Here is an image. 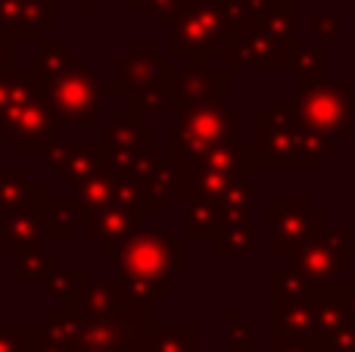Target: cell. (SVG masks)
I'll list each match as a JSON object with an SVG mask.
<instances>
[{"instance_id": "cell-30", "label": "cell", "mask_w": 355, "mask_h": 352, "mask_svg": "<svg viewBox=\"0 0 355 352\" xmlns=\"http://www.w3.org/2000/svg\"><path fill=\"white\" fill-rule=\"evenodd\" d=\"M340 297H343L346 315H349V324L355 328V284H340Z\"/></svg>"}, {"instance_id": "cell-17", "label": "cell", "mask_w": 355, "mask_h": 352, "mask_svg": "<svg viewBox=\"0 0 355 352\" xmlns=\"http://www.w3.org/2000/svg\"><path fill=\"white\" fill-rule=\"evenodd\" d=\"M53 153L56 156H47L44 166H47L50 172H56V181H62V184L81 181L91 172H97L100 166H106V156H103V147H100V143H72V147L53 150Z\"/></svg>"}, {"instance_id": "cell-15", "label": "cell", "mask_w": 355, "mask_h": 352, "mask_svg": "<svg viewBox=\"0 0 355 352\" xmlns=\"http://www.w3.org/2000/svg\"><path fill=\"white\" fill-rule=\"evenodd\" d=\"M50 218L44 203L37 209L22 212H6L3 225H0V249L3 253H25V249H37L44 240H50Z\"/></svg>"}, {"instance_id": "cell-13", "label": "cell", "mask_w": 355, "mask_h": 352, "mask_svg": "<svg viewBox=\"0 0 355 352\" xmlns=\"http://www.w3.org/2000/svg\"><path fill=\"white\" fill-rule=\"evenodd\" d=\"M56 22V0H0V31L10 41H37Z\"/></svg>"}, {"instance_id": "cell-5", "label": "cell", "mask_w": 355, "mask_h": 352, "mask_svg": "<svg viewBox=\"0 0 355 352\" xmlns=\"http://www.w3.org/2000/svg\"><path fill=\"white\" fill-rule=\"evenodd\" d=\"M103 94L141 103V109H166L172 103V72L166 56L156 53L153 44H135L116 60V85Z\"/></svg>"}, {"instance_id": "cell-20", "label": "cell", "mask_w": 355, "mask_h": 352, "mask_svg": "<svg viewBox=\"0 0 355 352\" xmlns=\"http://www.w3.org/2000/svg\"><path fill=\"white\" fill-rule=\"evenodd\" d=\"M215 253H234L243 256L256 247V231H252V215L246 218H231L218 228V234L212 237Z\"/></svg>"}, {"instance_id": "cell-18", "label": "cell", "mask_w": 355, "mask_h": 352, "mask_svg": "<svg viewBox=\"0 0 355 352\" xmlns=\"http://www.w3.org/2000/svg\"><path fill=\"white\" fill-rule=\"evenodd\" d=\"M44 203V191L37 181H31L28 172H16L6 168L0 172V212H22V209H37Z\"/></svg>"}, {"instance_id": "cell-11", "label": "cell", "mask_w": 355, "mask_h": 352, "mask_svg": "<svg viewBox=\"0 0 355 352\" xmlns=\"http://www.w3.org/2000/svg\"><path fill=\"white\" fill-rule=\"evenodd\" d=\"M231 62L234 66H256V69H290L296 62V47L293 41H281V37L262 31L259 25L252 28H240L234 35L231 47Z\"/></svg>"}, {"instance_id": "cell-27", "label": "cell", "mask_w": 355, "mask_h": 352, "mask_svg": "<svg viewBox=\"0 0 355 352\" xmlns=\"http://www.w3.org/2000/svg\"><path fill=\"white\" fill-rule=\"evenodd\" d=\"M131 10H137V12H156V16L166 22L172 12L181 10V0H131Z\"/></svg>"}, {"instance_id": "cell-23", "label": "cell", "mask_w": 355, "mask_h": 352, "mask_svg": "<svg viewBox=\"0 0 355 352\" xmlns=\"http://www.w3.org/2000/svg\"><path fill=\"white\" fill-rule=\"evenodd\" d=\"M150 352H196V328L181 324V328H156Z\"/></svg>"}, {"instance_id": "cell-1", "label": "cell", "mask_w": 355, "mask_h": 352, "mask_svg": "<svg viewBox=\"0 0 355 352\" xmlns=\"http://www.w3.org/2000/svg\"><path fill=\"white\" fill-rule=\"evenodd\" d=\"M31 78L41 85V94L60 122L97 125V75L72 53L69 44H44V53L31 60Z\"/></svg>"}, {"instance_id": "cell-10", "label": "cell", "mask_w": 355, "mask_h": 352, "mask_svg": "<svg viewBox=\"0 0 355 352\" xmlns=\"http://www.w3.org/2000/svg\"><path fill=\"white\" fill-rule=\"evenodd\" d=\"M271 337H302L312 340L315 297L318 290L300 281L293 272H271Z\"/></svg>"}, {"instance_id": "cell-32", "label": "cell", "mask_w": 355, "mask_h": 352, "mask_svg": "<svg viewBox=\"0 0 355 352\" xmlns=\"http://www.w3.org/2000/svg\"><path fill=\"white\" fill-rule=\"evenodd\" d=\"M81 3H85V10H87V12H94L100 3H103V0H81Z\"/></svg>"}, {"instance_id": "cell-26", "label": "cell", "mask_w": 355, "mask_h": 352, "mask_svg": "<svg viewBox=\"0 0 355 352\" xmlns=\"http://www.w3.org/2000/svg\"><path fill=\"white\" fill-rule=\"evenodd\" d=\"M312 25H315V35H318V41L321 44H327V41H334V37L340 35V25H343V16L340 12H315L312 16Z\"/></svg>"}, {"instance_id": "cell-25", "label": "cell", "mask_w": 355, "mask_h": 352, "mask_svg": "<svg viewBox=\"0 0 355 352\" xmlns=\"http://www.w3.org/2000/svg\"><path fill=\"white\" fill-rule=\"evenodd\" d=\"M225 343L231 352H252L256 349V340H252V331L240 322L237 312L227 315V331H225Z\"/></svg>"}, {"instance_id": "cell-12", "label": "cell", "mask_w": 355, "mask_h": 352, "mask_svg": "<svg viewBox=\"0 0 355 352\" xmlns=\"http://www.w3.org/2000/svg\"><path fill=\"white\" fill-rule=\"evenodd\" d=\"M321 215L315 212L312 200L284 197L271 203V253H287L300 240H306L318 228Z\"/></svg>"}, {"instance_id": "cell-28", "label": "cell", "mask_w": 355, "mask_h": 352, "mask_svg": "<svg viewBox=\"0 0 355 352\" xmlns=\"http://www.w3.org/2000/svg\"><path fill=\"white\" fill-rule=\"evenodd\" d=\"M271 352H318V343L302 337H271Z\"/></svg>"}, {"instance_id": "cell-29", "label": "cell", "mask_w": 355, "mask_h": 352, "mask_svg": "<svg viewBox=\"0 0 355 352\" xmlns=\"http://www.w3.org/2000/svg\"><path fill=\"white\" fill-rule=\"evenodd\" d=\"M10 66H12V41L0 31V75L10 72Z\"/></svg>"}, {"instance_id": "cell-4", "label": "cell", "mask_w": 355, "mask_h": 352, "mask_svg": "<svg viewBox=\"0 0 355 352\" xmlns=\"http://www.w3.org/2000/svg\"><path fill=\"white\" fill-rule=\"evenodd\" d=\"M243 3L240 0H190L178 10L172 47L181 56H202L212 60L218 50L231 47L240 31Z\"/></svg>"}, {"instance_id": "cell-7", "label": "cell", "mask_w": 355, "mask_h": 352, "mask_svg": "<svg viewBox=\"0 0 355 352\" xmlns=\"http://www.w3.org/2000/svg\"><path fill=\"white\" fill-rule=\"evenodd\" d=\"M240 134V116L227 112L221 100H196V103L178 106V122H175V156L190 159L206 150L218 147V143L237 141Z\"/></svg>"}, {"instance_id": "cell-24", "label": "cell", "mask_w": 355, "mask_h": 352, "mask_svg": "<svg viewBox=\"0 0 355 352\" xmlns=\"http://www.w3.org/2000/svg\"><path fill=\"white\" fill-rule=\"evenodd\" d=\"M0 352H41V331L0 328Z\"/></svg>"}, {"instance_id": "cell-3", "label": "cell", "mask_w": 355, "mask_h": 352, "mask_svg": "<svg viewBox=\"0 0 355 352\" xmlns=\"http://www.w3.org/2000/svg\"><path fill=\"white\" fill-rule=\"evenodd\" d=\"M184 262V247L166 231H135L116 249V272L135 297L153 299L168 293V268Z\"/></svg>"}, {"instance_id": "cell-19", "label": "cell", "mask_w": 355, "mask_h": 352, "mask_svg": "<svg viewBox=\"0 0 355 352\" xmlns=\"http://www.w3.org/2000/svg\"><path fill=\"white\" fill-rule=\"evenodd\" d=\"M44 293H47L62 312H75V303H81V297H85V272H81V268L53 272L44 281Z\"/></svg>"}, {"instance_id": "cell-31", "label": "cell", "mask_w": 355, "mask_h": 352, "mask_svg": "<svg viewBox=\"0 0 355 352\" xmlns=\"http://www.w3.org/2000/svg\"><path fill=\"white\" fill-rule=\"evenodd\" d=\"M275 3H281V0H243L246 10H256V12L268 10V6H275Z\"/></svg>"}, {"instance_id": "cell-21", "label": "cell", "mask_w": 355, "mask_h": 352, "mask_svg": "<svg viewBox=\"0 0 355 352\" xmlns=\"http://www.w3.org/2000/svg\"><path fill=\"white\" fill-rule=\"evenodd\" d=\"M125 290H128L125 284H94V287H87L85 297H81V312H87V315H103V318L116 315V312L131 299V293H128V299H125Z\"/></svg>"}, {"instance_id": "cell-9", "label": "cell", "mask_w": 355, "mask_h": 352, "mask_svg": "<svg viewBox=\"0 0 355 352\" xmlns=\"http://www.w3.org/2000/svg\"><path fill=\"white\" fill-rule=\"evenodd\" d=\"M100 147L106 162L125 178H137L150 172L156 159V134L137 118V112H122L110 122V128L100 134Z\"/></svg>"}, {"instance_id": "cell-6", "label": "cell", "mask_w": 355, "mask_h": 352, "mask_svg": "<svg viewBox=\"0 0 355 352\" xmlns=\"http://www.w3.org/2000/svg\"><path fill=\"white\" fill-rule=\"evenodd\" d=\"M287 272H293L309 287H334L346 265L355 259L352 256V231H327L315 228L306 240L290 247L287 253Z\"/></svg>"}, {"instance_id": "cell-16", "label": "cell", "mask_w": 355, "mask_h": 352, "mask_svg": "<svg viewBox=\"0 0 355 352\" xmlns=\"http://www.w3.org/2000/svg\"><path fill=\"white\" fill-rule=\"evenodd\" d=\"M119 200V175L116 168L106 162V166H100L97 172H91L87 178L75 181V209H78L81 222H87V218L94 215V212H100L103 206L116 203Z\"/></svg>"}, {"instance_id": "cell-14", "label": "cell", "mask_w": 355, "mask_h": 352, "mask_svg": "<svg viewBox=\"0 0 355 352\" xmlns=\"http://www.w3.org/2000/svg\"><path fill=\"white\" fill-rule=\"evenodd\" d=\"M85 225H87L85 228L87 240L97 243L100 253H112V249H119L137 228H141V212H137L131 203L116 200V203L103 206L100 212H94Z\"/></svg>"}, {"instance_id": "cell-22", "label": "cell", "mask_w": 355, "mask_h": 352, "mask_svg": "<svg viewBox=\"0 0 355 352\" xmlns=\"http://www.w3.org/2000/svg\"><path fill=\"white\" fill-rule=\"evenodd\" d=\"M56 272V256L41 253L37 249H25V253H16V281H47L50 274Z\"/></svg>"}, {"instance_id": "cell-2", "label": "cell", "mask_w": 355, "mask_h": 352, "mask_svg": "<svg viewBox=\"0 0 355 352\" xmlns=\"http://www.w3.org/2000/svg\"><path fill=\"white\" fill-rule=\"evenodd\" d=\"M56 122L31 75H0V137L16 153H47L56 141Z\"/></svg>"}, {"instance_id": "cell-8", "label": "cell", "mask_w": 355, "mask_h": 352, "mask_svg": "<svg viewBox=\"0 0 355 352\" xmlns=\"http://www.w3.org/2000/svg\"><path fill=\"white\" fill-rule=\"evenodd\" d=\"M296 112H300L302 128L312 131L315 137L327 143L346 141V137H352L355 91L349 85H318L312 91H302Z\"/></svg>"}]
</instances>
